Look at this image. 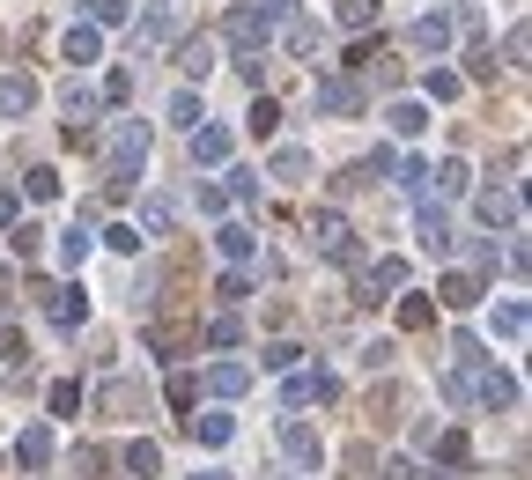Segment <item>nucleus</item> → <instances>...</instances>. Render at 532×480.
<instances>
[{"label": "nucleus", "mask_w": 532, "mask_h": 480, "mask_svg": "<svg viewBox=\"0 0 532 480\" xmlns=\"http://www.w3.org/2000/svg\"><path fill=\"white\" fill-rule=\"evenodd\" d=\"M60 104H67V119H74V141H82V126L97 119V89H89V82H67Z\"/></svg>", "instance_id": "obj_9"}, {"label": "nucleus", "mask_w": 532, "mask_h": 480, "mask_svg": "<svg viewBox=\"0 0 532 480\" xmlns=\"http://www.w3.org/2000/svg\"><path fill=\"white\" fill-rule=\"evenodd\" d=\"M170 23H178V15H170L163 0H156V8L141 15V45H163V37H170Z\"/></svg>", "instance_id": "obj_26"}, {"label": "nucleus", "mask_w": 532, "mask_h": 480, "mask_svg": "<svg viewBox=\"0 0 532 480\" xmlns=\"http://www.w3.org/2000/svg\"><path fill=\"white\" fill-rule=\"evenodd\" d=\"M178 67H185V74H207V67H215V37H207V30L185 37V45H178Z\"/></svg>", "instance_id": "obj_16"}, {"label": "nucleus", "mask_w": 532, "mask_h": 480, "mask_svg": "<svg viewBox=\"0 0 532 480\" xmlns=\"http://www.w3.org/2000/svg\"><path fill=\"white\" fill-rule=\"evenodd\" d=\"M126 96H133V74L119 67V74H111V82H104V104H126Z\"/></svg>", "instance_id": "obj_43"}, {"label": "nucleus", "mask_w": 532, "mask_h": 480, "mask_svg": "<svg viewBox=\"0 0 532 480\" xmlns=\"http://www.w3.org/2000/svg\"><path fill=\"white\" fill-rule=\"evenodd\" d=\"M488 325H496V340H525V303L518 296L496 303V318H488Z\"/></svg>", "instance_id": "obj_22"}, {"label": "nucleus", "mask_w": 532, "mask_h": 480, "mask_svg": "<svg viewBox=\"0 0 532 480\" xmlns=\"http://www.w3.org/2000/svg\"><path fill=\"white\" fill-rule=\"evenodd\" d=\"M74 407H82V384L60 377V384H52V414H74Z\"/></svg>", "instance_id": "obj_38"}, {"label": "nucleus", "mask_w": 532, "mask_h": 480, "mask_svg": "<svg viewBox=\"0 0 532 480\" xmlns=\"http://www.w3.org/2000/svg\"><path fill=\"white\" fill-rule=\"evenodd\" d=\"M30 362V348H23V333H15L8 318H0V370H23Z\"/></svg>", "instance_id": "obj_25"}, {"label": "nucleus", "mask_w": 532, "mask_h": 480, "mask_svg": "<svg viewBox=\"0 0 532 480\" xmlns=\"http://www.w3.org/2000/svg\"><path fill=\"white\" fill-rule=\"evenodd\" d=\"M481 399H488V407H518V377L488 370V377H481Z\"/></svg>", "instance_id": "obj_24"}, {"label": "nucleus", "mask_w": 532, "mask_h": 480, "mask_svg": "<svg viewBox=\"0 0 532 480\" xmlns=\"http://www.w3.org/2000/svg\"><path fill=\"white\" fill-rule=\"evenodd\" d=\"M193 436H200L207 451H222V444L237 436V421H230V414H193Z\"/></svg>", "instance_id": "obj_15"}, {"label": "nucleus", "mask_w": 532, "mask_h": 480, "mask_svg": "<svg viewBox=\"0 0 532 480\" xmlns=\"http://www.w3.org/2000/svg\"><path fill=\"white\" fill-rule=\"evenodd\" d=\"M170 222H178V200H170V192H148L141 200V237H163Z\"/></svg>", "instance_id": "obj_11"}, {"label": "nucleus", "mask_w": 532, "mask_h": 480, "mask_svg": "<svg viewBox=\"0 0 532 480\" xmlns=\"http://www.w3.org/2000/svg\"><path fill=\"white\" fill-rule=\"evenodd\" d=\"M385 119H392V133H407V141H414V133L429 126V111H422V104H392Z\"/></svg>", "instance_id": "obj_28"}, {"label": "nucleus", "mask_w": 532, "mask_h": 480, "mask_svg": "<svg viewBox=\"0 0 532 480\" xmlns=\"http://www.w3.org/2000/svg\"><path fill=\"white\" fill-rule=\"evenodd\" d=\"M289 45L303 52V60H318V52H326V30H311V23H296V30H289Z\"/></svg>", "instance_id": "obj_35"}, {"label": "nucleus", "mask_w": 532, "mask_h": 480, "mask_svg": "<svg viewBox=\"0 0 532 480\" xmlns=\"http://www.w3.org/2000/svg\"><path fill=\"white\" fill-rule=\"evenodd\" d=\"M414 229H422V252H436V259L451 252V215H444V207H422V222H414Z\"/></svg>", "instance_id": "obj_12"}, {"label": "nucleus", "mask_w": 532, "mask_h": 480, "mask_svg": "<svg viewBox=\"0 0 532 480\" xmlns=\"http://www.w3.org/2000/svg\"><path fill=\"white\" fill-rule=\"evenodd\" d=\"M473 207H481V222H518V192H503V185H488Z\"/></svg>", "instance_id": "obj_14"}, {"label": "nucleus", "mask_w": 532, "mask_h": 480, "mask_svg": "<svg viewBox=\"0 0 532 480\" xmlns=\"http://www.w3.org/2000/svg\"><path fill=\"white\" fill-rule=\"evenodd\" d=\"M318 111H333V119L363 111V82L355 74H318Z\"/></svg>", "instance_id": "obj_3"}, {"label": "nucleus", "mask_w": 532, "mask_h": 480, "mask_svg": "<svg viewBox=\"0 0 532 480\" xmlns=\"http://www.w3.org/2000/svg\"><path fill=\"white\" fill-rule=\"evenodd\" d=\"M296 355H303V348H289V340H274V348H259V362H266V370H289Z\"/></svg>", "instance_id": "obj_41"}, {"label": "nucleus", "mask_w": 532, "mask_h": 480, "mask_svg": "<svg viewBox=\"0 0 532 480\" xmlns=\"http://www.w3.org/2000/svg\"><path fill=\"white\" fill-rule=\"evenodd\" d=\"M193 480H222V473H193Z\"/></svg>", "instance_id": "obj_47"}, {"label": "nucleus", "mask_w": 532, "mask_h": 480, "mask_svg": "<svg viewBox=\"0 0 532 480\" xmlns=\"http://www.w3.org/2000/svg\"><path fill=\"white\" fill-rule=\"evenodd\" d=\"M444 303L451 311H473V303H481V281L473 274H444Z\"/></svg>", "instance_id": "obj_20"}, {"label": "nucleus", "mask_w": 532, "mask_h": 480, "mask_svg": "<svg viewBox=\"0 0 532 480\" xmlns=\"http://www.w3.org/2000/svg\"><path fill=\"white\" fill-rule=\"evenodd\" d=\"M30 104H37V82L30 74H8V82H0V119H23Z\"/></svg>", "instance_id": "obj_10"}, {"label": "nucleus", "mask_w": 532, "mask_h": 480, "mask_svg": "<svg viewBox=\"0 0 532 480\" xmlns=\"http://www.w3.org/2000/svg\"><path fill=\"white\" fill-rule=\"evenodd\" d=\"M266 37H274V23H266L259 8H230V23H222V45H230L237 60H259Z\"/></svg>", "instance_id": "obj_2"}, {"label": "nucleus", "mask_w": 532, "mask_h": 480, "mask_svg": "<svg viewBox=\"0 0 532 480\" xmlns=\"http://www.w3.org/2000/svg\"><path fill=\"white\" fill-rule=\"evenodd\" d=\"M141 163H148V126L141 119H119V126H111V148H104V170H111V185H133V178H141Z\"/></svg>", "instance_id": "obj_1"}, {"label": "nucleus", "mask_w": 532, "mask_h": 480, "mask_svg": "<svg viewBox=\"0 0 532 480\" xmlns=\"http://www.w3.org/2000/svg\"><path fill=\"white\" fill-rule=\"evenodd\" d=\"M119 15H126L119 0H89V23H119Z\"/></svg>", "instance_id": "obj_45"}, {"label": "nucleus", "mask_w": 532, "mask_h": 480, "mask_svg": "<svg viewBox=\"0 0 532 480\" xmlns=\"http://www.w3.org/2000/svg\"><path fill=\"white\" fill-rule=\"evenodd\" d=\"M429 318H436V311H429V296H407V303H399V333H422Z\"/></svg>", "instance_id": "obj_31"}, {"label": "nucleus", "mask_w": 532, "mask_h": 480, "mask_svg": "<svg viewBox=\"0 0 532 480\" xmlns=\"http://www.w3.org/2000/svg\"><path fill=\"white\" fill-rule=\"evenodd\" d=\"M52 318H60L67 333H74V325L89 318V296H82V288H60V296H52Z\"/></svg>", "instance_id": "obj_18"}, {"label": "nucleus", "mask_w": 532, "mask_h": 480, "mask_svg": "<svg viewBox=\"0 0 532 480\" xmlns=\"http://www.w3.org/2000/svg\"><path fill=\"white\" fill-rule=\"evenodd\" d=\"M340 23H348V30H370V23H377V0H340Z\"/></svg>", "instance_id": "obj_34"}, {"label": "nucleus", "mask_w": 532, "mask_h": 480, "mask_svg": "<svg viewBox=\"0 0 532 480\" xmlns=\"http://www.w3.org/2000/svg\"><path fill=\"white\" fill-rule=\"evenodd\" d=\"M15 215H23V200H15V192H0V229H15Z\"/></svg>", "instance_id": "obj_46"}, {"label": "nucleus", "mask_w": 532, "mask_h": 480, "mask_svg": "<svg viewBox=\"0 0 532 480\" xmlns=\"http://www.w3.org/2000/svg\"><path fill=\"white\" fill-rule=\"evenodd\" d=\"M466 429H444V436H436V458H444V466H466Z\"/></svg>", "instance_id": "obj_33"}, {"label": "nucleus", "mask_w": 532, "mask_h": 480, "mask_svg": "<svg viewBox=\"0 0 532 480\" xmlns=\"http://www.w3.org/2000/svg\"><path fill=\"white\" fill-rule=\"evenodd\" d=\"M126 473H133V480H156V473H163V451H156V444H126Z\"/></svg>", "instance_id": "obj_23"}, {"label": "nucleus", "mask_w": 532, "mask_h": 480, "mask_svg": "<svg viewBox=\"0 0 532 480\" xmlns=\"http://www.w3.org/2000/svg\"><path fill=\"white\" fill-rule=\"evenodd\" d=\"M451 37H459V15L429 8L422 23H414V52H436V60H444V52H451Z\"/></svg>", "instance_id": "obj_5"}, {"label": "nucleus", "mask_w": 532, "mask_h": 480, "mask_svg": "<svg viewBox=\"0 0 532 480\" xmlns=\"http://www.w3.org/2000/svg\"><path fill=\"white\" fill-rule=\"evenodd\" d=\"M52 458V429H23V444H15V466H45Z\"/></svg>", "instance_id": "obj_21"}, {"label": "nucleus", "mask_w": 532, "mask_h": 480, "mask_svg": "<svg viewBox=\"0 0 532 480\" xmlns=\"http://www.w3.org/2000/svg\"><path fill=\"white\" fill-rule=\"evenodd\" d=\"M207 384H215L222 399H237L244 384H252V370H244V362H215V370H207Z\"/></svg>", "instance_id": "obj_19"}, {"label": "nucleus", "mask_w": 532, "mask_h": 480, "mask_svg": "<svg viewBox=\"0 0 532 480\" xmlns=\"http://www.w3.org/2000/svg\"><path fill=\"white\" fill-rule=\"evenodd\" d=\"M429 178H436V192H466V163H436Z\"/></svg>", "instance_id": "obj_40"}, {"label": "nucleus", "mask_w": 532, "mask_h": 480, "mask_svg": "<svg viewBox=\"0 0 532 480\" xmlns=\"http://www.w3.org/2000/svg\"><path fill=\"white\" fill-rule=\"evenodd\" d=\"M215 244H222V259H230V266H252V259H259V237H252V229H237V222L222 229Z\"/></svg>", "instance_id": "obj_13"}, {"label": "nucleus", "mask_w": 532, "mask_h": 480, "mask_svg": "<svg viewBox=\"0 0 532 480\" xmlns=\"http://www.w3.org/2000/svg\"><path fill=\"white\" fill-rule=\"evenodd\" d=\"M30 200H60V178H52V170H30Z\"/></svg>", "instance_id": "obj_42"}, {"label": "nucleus", "mask_w": 532, "mask_h": 480, "mask_svg": "<svg viewBox=\"0 0 532 480\" xmlns=\"http://www.w3.org/2000/svg\"><path fill=\"white\" fill-rule=\"evenodd\" d=\"M244 119H252V133H259V141H266V133H274V126H281V111H274V96H252V111H244Z\"/></svg>", "instance_id": "obj_32"}, {"label": "nucleus", "mask_w": 532, "mask_h": 480, "mask_svg": "<svg viewBox=\"0 0 532 480\" xmlns=\"http://www.w3.org/2000/svg\"><path fill=\"white\" fill-rule=\"evenodd\" d=\"M422 89L436 96V104H451V96L466 89V74H451V67H429V82H422Z\"/></svg>", "instance_id": "obj_27"}, {"label": "nucleus", "mask_w": 532, "mask_h": 480, "mask_svg": "<svg viewBox=\"0 0 532 480\" xmlns=\"http://www.w3.org/2000/svg\"><path fill=\"white\" fill-rule=\"evenodd\" d=\"M230 126H193V163H207V170H215V163H230Z\"/></svg>", "instance_id": "obj_6"}, {"label": "nucleus", "mask_w": 532, "mask_h": 480, "mask_svg": "<svg viewBox=\"0 0 532 480\" xmlns=\"http://www.w3.org/2000/svg\"><path fill=\"white\" fill-rule=\"evenodd\" d=\"M170 119H178L185 133H193V126L207 119V111H200V96H193V89H178V96H170Z\"/></svg>", "instance_id": "obj_30"}, {"label": "nucleus", "mask_w": 532, "mask_h": 480, "mask_svg": "<svg viewBox=\"0 0 532 480\" xmlns=\"http://www.w3.org/2000/svg\"><path fill=\"white\" fill-rule=\"evenodd\" d=\"M281 451H289L296 458V466H326V444H318V429H311V421H281Z\"/></svg>", "instance_id": "obj_4"}, {"label": "nucleus", "mask_w": 532, "mask_h": 480, "mask_svg": "<svg viewBox=\"0 0 532 480\" xmlns=\"http://www.w3.org/2000/svg\"><path fill=\"white\" fill-rule=\"evenodd\" d=\"M237 340H244L237 318H215V325H207V348H237Z\"/></svg>", "instance_id": "obj_37"}, {"label": "nucleus", "mask_w": 532, "mask_h": 480, "mask_svg": "<svg viewBox=\"0 0 532 480\" xmlns=\"http://www.w3.org/2000/svg\"><path fill=\"white\" fill-rule=\"evenodd\" d=\"M82 259H89V222H74L60 237V266H82Z\"/></svg>", "instance_id": "obj_29"}, {"label": "nucleus", "mask_w": 532, "mask_h": 480, "mask_svg": "<svg viewBox=\"0 0 532 480\" xmlns=\"http://www.w3.org/2000/svg\"><path fill=\"white\" fill-rule=\"evenodd\" d=\"M104 244H111V252H141V229H133V222H111Z\"/></svg>", "instance_id": "obj_36"}, {"label": "nucleus", "mask_w": 532, "mask_h": 480, "mask_svg": "<svg viewBox=\"0 0 532 480\" xmlns=\"http://www.w3.org/2000/svg\"><path fill=\"white\" fill-rule=\"evenodd\" d=\"M303 170H311V156H303V148H281V156H274V178H303Z\"/></svg>", "instance_id": "obj_39"}, {"label": "nucleus", "mask_w": 532, "mask_h": 480, "mask_svg": "<svg viewBox=\"0 0 532 480\" xmlns=\"http://www.w3.org/2000/svg\"><path fill=\"white\" fill-rule=\"evenodd\" d=\"M97 52H104V45H97V23H89V30L74 23V30H67V60H74V67H97Z\"/></svg>", "instance_id": "obj_17"}, {"label": "nucleus", "mask_w": 532, "mask_h": 480, "mask_svg": "<svg viewBox=\"0 0 532 480\" xmlns=\"http://www.w3.org/2000/svg\"><path fill=\"white\" fill-rule=\"evenodd\" d=\"M259 15L266 23H296V0H259Z\"/></svg>", "instance_id": "obj_44"}, {"label": "nucleus", "mask_w": 532, "mask_h": 480, "mask_svg": "<svg viewBox=\"0 0 532 480\" xmlns=\"http://www.w3.org/2000/svg\"><path fill=\"white\" fill-rule=\"evenodd\" d=\"M392 288H407V266H399V259H377L370 274H363V303H385Z\"/></svg>", "instance_id": "obj_8"}, {"label": "nucleus", "mask_w": 532, "mask_h": 480, "mask_svg": "<svg viewBox=\"0 0 532 480\" xmlns=\"http://www.w3.org/2000/svg\"><path fill=\"white\" fill-rule=\"evenodd\" d=\"M318 244H326V259H340V266H355L363 252H355V237H348V222L340 215H318Z\"/></svg>", "instance_id": "obj_7"}]
</instances>
